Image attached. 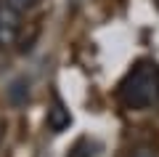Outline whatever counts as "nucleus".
I'll return each instance as SVG.
<instances>
[{
  "label": "nucleus",
  "instance_id": "nucleus-1",
  "mask_svg": "<svg viewBox=\"0 0 159 157\" xmlns=\"http://www.w3.org/2000/svg\"><path fill=\"white\" fill-rule=\"evenodd\" d=\"M119 99L127 109L143 112L159 101V64L151 59H141L119 83Z\"/></svg>",
  "mask_w": 159,
  "mask_h": 157
},
{
  "label": "nucleus",
  "instance_id": "nucleus-2",
  "mask_svg": "<svg viewBox=\"0 0 159 157\" xmlns=\"http://www.w3.org/2000/svg\"><path fill=\"white\" fill-rule=\"evenodd\" d=\"M21 35V11L13 8L11 3L0 6V48H11L16 45Z\"/></svg>",
  "mask_w": 159,
  "mask_h": 157
},
{
  "label": "nucleus",
  "instance_id": "nucleus-3",
  "mask_svg": "<svg viewBox=\"0 0 159 157\" xmlns=\"http://www.w3.org/2000/svg\"><path fill=\"white\" fill-rule=\"evenodd\" d=\"M69 125H72V115H69L66 104H64L58 96H53V104H51V109H48V128H51L53 133H61Z\"/></svg>",
  "mask_w": 159,
  "mask_h": 157
},
{
  "label": "nucleus",
  "instance_id": "nucleus-4",
  "mask_svg": "<svg viewBox=\"0 0 159 157\" xmlns=\"http://www.w3.org/2000/svg\"><path fill=\"white\" fill-rule=\"evenodd\" d=\"M8 99L13 101V104H27V99H29V80H16V83L8 88Z\"/></svg>",
  "mask_w": 159,
  "mask_h": 157
},
{
  "label": "nucleus",
  "instance_id": "nucleus-5",
  "mask_svg": "<svg viewBox=\"0 0 159 157\" xmlns=\"http://www.w3.org/2000/svg\"><path fill=\"white\" fill-rule=\"evenodd\" d=\"M6 3H11V6H13V8H19V11H27V8L37 6L40 0H6Z\"/></svg>",
  "mask_w": 159,
  "mask_h": 157
},
{
  "label": "nucleus",
  "instance_id": "nucleus-6",
  "mask_svg": "<svg viewBox=\"0 0 159 157\" xmlns=\"http://www.w3.org/2000/svg\"><path fill=\"white\" fill-rule=\"evenodd\" d=\"M133 157H157V155H154L151 149H146V146H141V149H135V152H133Z\"/></svg>",
  "mask_w": 159,
  "mask_h": 157
}]
</instances>
